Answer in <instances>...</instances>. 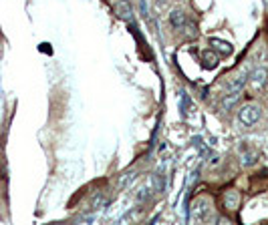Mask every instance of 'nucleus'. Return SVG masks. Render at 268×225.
I'll list each match as a JSON object with an SVG mask.
<instances>
[{"mask_svg":"<svg viewBox=\"0 0 268 225\" xmlns=\"http://www.w3.org/2000/svg\"><path fill=\"white\" fill-rule=\"evenodd\" d=\"M260 119H262V107L256 103H246L238 109V121L244 127H254L260 123Z\"/></svg>","mask_w":268,"mask_h":225,"instance_id":"obj_1","label":"nucleus"},{"mask_svg":"<svg viewBox=\"0 0 268 225\" xmlns=\"http://www.w3.org/2000/svg\"><path fill=\"white\" fill-rule=\"evenodd\" d=\"M208 44H210V48H212L214 52L220 56V59H224V56H230V54L234 52V46H232L228 40H222V38H216V36L210 38Z\"/></svg>","mask_w":268,"mask_h":225,"instance_id":"obj_2","label":"nucleus"},{"mask_svg":"<svg viewBox=\"0 0 268 225\" xmlns=\"http://www.w3.org/2000/svg\"><path fill=\"white\" fill-rule=\"evenodd\" d=\"M222 201H224L226 211H238V209H240V205H242V195H240V191H238V189H228V191L224 193Z\"/></svg>","mask_w":268,"mask_h":225,"instance_id":"obj_3","label":"nucleus"},{"mask_svg":"<svg viewBox=\"0 0 268 225\" xmlns=\"http://www.w3.org/2000/svg\"><path fill=\"white\" fill-rule=\"evenodd\" d=\"M200 61H202V67H204L206 71H214V69L220 65V56L214 52L212 48H206V50L200 52Z\"/></svg>","mask_w":268,"mask_h":225,"instance_id":"obj_4","label":"nucleus"},{"mask_svg":"<svg viewBox=\"0 0 268 225\" xmlns=\"http://www.w3.org/2000/svg\"><path fill=\"white\" fill-rule=\"evenodd\" d=\"M115 14L123 22H131L133 20V8L129 4V0H119V2L115 4Z\"/></svg>","mask_w":268,"mask_h":225,"instance_id":"obj_5","label":"nucleus"},{"mask_svg":"<svg viewBox=\"0 0 268 225\" xmlns=\"http://www.w3.org/2000/svg\"><path fill=\"white\" fill-rule=\"evenodd\" d=\"M250 83H252L254 89H262L268 83V69H264V67L254 69L252 75H250Z\"/></svg>","mask_w":268,"mask_h":225,"instance_id":"obj_6","label":"nucleus"},{"mask_svg":"<svg viewBox=\"0 0 268 225\" xmlns=\"http://www.w3.org/2000/svg\"><path fill=\"white\" fill-rule=\"evenodd\" d=\"M246 85H248V73H240L238 77L230 79V83L226 85V91L228 93H242Z\"/></svg>","mask_w":268,"mask_h":225,"instance_id":"obj_7","label":"nucleus"},{"mask_svg":"<svg viewBox=\"0 0 268 225\" xmlns=\"http://www.w3.org/2000/svg\"><path fill=\"white\" fill-rule=\"evenodd\" d=\"M137 177H139V173L135 171V169H129V171H125L123 175H119V179H117V191H123L127 187H131L137 181Z\"/></svg>","mask_w":268,"mask_h":225,"instance_id":"obj_8","label":"nucleus"},{"mask_svg":"<svg viewBox=\"0 0 268 225\" xmlns=\"http://www.w3.org/2000/svg\"><path fill=\"white\" fill-rule=\"evenodd\" d=\"M105 205H107V193H105V191H97V193L91 197V201H89L87 213H97V211H101Z\"/></svg>","mask_w":268,"mask_h":225,"instance_id":"obj_9","label":"nucleus"},{"mask_svg":"<svg viewBox=\"0 0 268 225\" xmlns=\"http://www.w3.org/2000/svg\"><path fill=\"white\" fill-rule=\"evenodd\" d=\"M240 97H242L240 93H228V95H224V97L220 99V109H222L224 112L236 109V105L240 103Z\"/></svg>","mask_w":268,"mask_h":225,"instance_id":"obj_10","label":"nucleus"},{"mask_svg":"<svg viewBox=\"0 0 268 225\" xmlns=\"http://www.w3.org/2000/svg\"><path fill=\"white\" fill-rule=\"evenodd\" d=\"M168 20H170V26H172V28L180 30V28H184V26H186L188 16H186V12H184V10H172V12H170V16H168Z\"/></svg>","mask_w":268,"mask_h":225,"instance_id":"obj_11","label":"nucleus"},{"mask_svg":"<svg viewBox=\"0 0 268 225\" xmlns=\"http://www.w3.org/2000/svg\"><path fill=\"white\" fill-rule=\"evenodd\" d=\"M151 195H153V189L149 187V183H143V185H139V189L135 191V201H137V203H145V201L151 199Z\"/></svg>","mask_w":268,"mask_h":225,"instance_id":"obj_12","label":"nucleus"},{"mask_svg":"<svg viewBox=\"0 0 268 225\" xmlns=\"http://www.w3.org/2000/svg\"><path fill=\"white\" fill-rule=\"evenodd\" d=\"M256 161H258V153L256 151H252V149L242 151V155H240V165L242 167H252V165H256Z\"/></svg>","mask_w":268,"mask_h":225,"instance_id":"obj_13","label":"nucleus"},{"mask_svg":"<svg viewBox=\"0 0 268 225\" xmlns=\"http://www.w3.org/2000/svg\"><path fill=\"white\" fill-rule=\"evenodd\" d=\"M188 107H190V97L186 91H180V112H182V117L188 115Z\"/></svg>","mask_w":268,"mask_h":225,"instance_id":"obj_14","label":"nucleus"},{"mask_svg":"<svg viewBox=\"0 0 268 225\" xmlns=\"http://www.w3.org/2000/svg\"><path fill=\"white\" fill-rule=\"evenodd\" d=\"M139 215H141V211H139V209H131V211H127L125 215H121V223H129V221L137 219Z\"/></svg>","mask_w":268,"mask_h":225,"instance_id":"obj_15","label":"nucleus"}]
</instances>
